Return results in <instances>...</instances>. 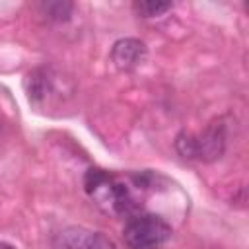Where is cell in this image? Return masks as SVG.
<instances>
[{
  "label": "cell",
  "mask_w": 249,
  "mask_h": 249,
  "mask_svg": "<svg viewBox=\"0 0 249 249\" xmlns=\"http://www.w3.org/2000/svg\"><path fill=\"white\" fill-rule=\"evenodd\" d=\"M84 189L105 214L132 218L140 210V200L132 187L105 169L89 167L84 175Z\"/></svg>",
  "instance_id": "6da1fadb"
},
{
  "label": "cell",
  "mask_w": 249,
  "mask_h": 249,
  "mask_svg": "<svg viewBox=\"0 0 249 249\" xmlns=\"http://www.w3.org/2000/svg\"><path fill=\"white\" fill-rule=\"evenodd\" d=\"M169 237L171 226L158 214H136L123 230V241L128 249H158Z\"/></svg>",
  "instance_id": "7a4b0ae2"
},
{
  "label": "cell",
  "mask_w": 249,
  "mask_h": 249,
  "mask_svg": "<svg viewBox=\"0 0 249 249\" xmlns=\"http://www.w3.org/2000/svg\"><path fill=\"white\" fill-rule=\"evenodd\" d=\"M226 124L220 119L206 124V128L196 134V160L206 163L220 160L226 150Z\"/></svg>",
  "instance_id": "3957f363"
},
{
  "label": "cell",
  "mask_w": 249,
  "mask_h": 249,
  "mask_svg": "<svg viewBox=\"0 0 249 249\" xmlns=\"http://www.w3.org/2000/svg\"><path fill=\"white\" fill-rule=\"evenodd\" d=\"M146 45L140 39L134 37H124L115 41L113 49H111V62L115 64L117 70L121 72H130L136 66H140L146 58Z\"/></svg>",
  "instance_id": "277c9868"
},
{
  "label": "cell",
  "mask_w": 249,
  "mask_h": 249,
  "mask_svg": "<svg viewBox=\"0 0 249 249\" xmlns=\"http://www.w3.org/2000/svg\"><path fill=\"white\" fill-rule=\"evenodd\" d=\"M95 237H97V231H91L80 226H68L58 230L53 235L51 243L54 249H91L95 243Z\"/></svg>",
  "instance_id": "5b68a950"
},
{
  "label": "cell",
  "mask_w": 249,
  "mask_h": 249,
  "mask_svg": "<svg viewBox=\"0 0 249 249\" xmlns=\"http://www.w3.org/2000/svg\"><path fill=\"white\" fill-rule=\"evenodd\" d=\"M23 86H25V93H27L29 103L41 105L47 101V97L53 91V74L43 66L33 68L31 72H27Z\"/></svg>",
  "instance_id": "8992f818"
},
{
  "label": "cell",
  "mask_w": 249,
  "mask_h": 249,
  "mask_svg": "<svg viewBox=\"0 0 249 249\" xmlns=\"http://www.w3.org/2000/svg\"><path fill=\"white\" fill-rule=\"evenodd\" d=\"M173 8L171 2H160V0H136L132 4V10L140 16V18H160L163 16L165 12H169Z\"/></svg>",
  "instance_id": "52a82bcc"
},
{
  "label": "cell",
  "mask_w": 249,
  "mask_h": 249,
  "mask_svg": "<svg viewBox=\"0 0 249 249\" xmlns=\"http://www.w3.org/2000/svg\"><path fill=\"white\" fill-rule=\"evenodd\" d=\"M41 12L47 18V21H56V23L68 21L74 12V4L72 2H43Z\"/></svg>",
  "instance_id": "ba28073f"
},
{
  "label": "cell",
  "mask_w": 249,
  "mask_h": 249,
  "mask_svg": "<svg viewBox=\"0 0 249 249\" xmlns=\"http://www.w3.org/2000/svg\"><path fill=\"white\" fill-rule=\"evenodd\" d=\"M175 150L185 160H196V134L189 130H181L175 136Z\"/></svg>",
  "instance_id": "9c48e42d"
},
{
  "label": "cell",
  "mask_w": 249,
  "mask_h": 249,
  "mask_svg": "<svg viewBox=\"0 0 249 249\" xmlns=\"http://www.w3.org/2000/svg\"><path fill=\"white\" fill-rule=\"evenodd\" d=\"M91 249H115V243L107 235H103V233L97 231V237H95V243H93Z\"/></svg>",
  "instance_id": "30bf717a"
},
{
  "label": "cell",
  "mask_w": 249,
  "mask_h": 249,
  "mask_svg": "<svg viewBox=\"0 0 249 249\" xmlns=\"http://www.w3.org/2000/svg\"><path fill=\"white\" fill-rule=\"evenodd\" d=\"M0 249H16V247L10 245V243H6V241H0Z\"/></svg>",
  "instance_id": "8fae6325"
}]
</instances>
